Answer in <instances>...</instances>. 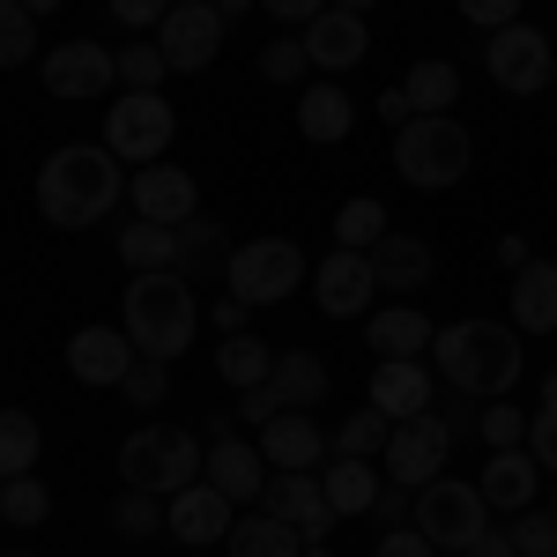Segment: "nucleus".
I'll use <instances>...</instances> for the list:
<instances>
[{"label":"nucleus","mask_w":557,"mask_h":557,"mask_svg":"<svg viewBox=\"0 0 557 557\" xmlns=\"http://www.w3.org/2000/svg\"><path fill=\"white\" fill-rule=\"evenodd\" d=\"M223 283H231V298H246V305L260 312V305L298 298L312 275H305V253L290 246V238H246V246H231Z\"/></svg>","instance_id":"6e6552de"},{"label":"nucleus","mask_w":557,"mask_h":557,"mask_svg":"<svg viewBox=\"0 0 557 557\" xmlns=\"http://www.w3.org/2000/svg\"><path fill=\"white\" fill-rule=\"evenodd\" d=\"M112 528H120L127 543L164 535V498H157V491H120V498H112Z\"/></svg>","instance_id":"4c0bfd02"},{"label":"nucleus","mask_w":557,"mask_h":557,"mask_svg":"<svg viewBox=\"0 0 557 557\" xmlns=\"http://www.w3.org/2000/svg\"><path fill=\"white\" fill-rule=\"evenodd\" d=\"M0 520H15V528H45V520H52V491L38 483V469L8 475V491H0Z\"/></svg>","instance_id":"e433bc0d"},{"label":"nucleus","mask_w":557,"mask_h":557,"mask_svg":"<svg viewBox=\"0 0 557 557\" xmlns=\"http://www.w3.org/2000/svg\"><path fill=\"white\" fill-rule=\"evenodd\" d=\"M172 15V0H112V23H127V30H149L157 38V23Z\"/></svg>","instance_id":"de8ad7c7"},{"label":"nucleus","mask_w":557,"mask_h":557,"mask_svg":"<svg viewBox=\"0 0 557 557\" xmlns=\"http://www.w3.org/2000/svg\"><path fill=\"white\" fill-rule=\"evenodd\" d=\"M513 327L520 335H557V260H528L513 275Z\"/></svg>","instance_id":"a878e982"},{"label":"nucleus","mask_w":557,"mask_h":557,"mask_svg":"<svg viewBox=\"0 0 557 557\" xmlns=\"http://www.w3.org/2000/svg\"><path fill=\"white\" fill-rule=\"evenodd\" d=\"M178 134V112L164 104V89H120L112 104H104V149L120 157V164H164V149H172Z\"/></svg>","instance_id":"423d86ee"},{"label":"nucleus","mask_w":557,"mask_h":557,"mask_svg":"<svg viewBox=\"0 0 557 557\" xmlns=\"http://www.w3.org/2000/svg\"><path fill=\"white\" fill-rule=\"evenodd\" d=\"M431 349H438V380L469 401H498L520 380V327L498 320H454L431 335Z\"/></svg>","instance_id":"f03ea898"},{"label":"nucleus","mask_w":557,"mask_h":557,"mask_svg":"<svg viewBox=\"0 0 557 557\" xmlns=\"http://www.w3.org/2000/svg\"><path fill=\"white\" fill-rule=\"evenodd\" d=\"M0 491H8V475H0Z\"/></svg>","instance_id":"0e129e2a"},{"label":"nucleus","mask_w":557,"mask_h":557,"mask_svg":"<svg viewBox=\"0 0 557 557\" xmlns=\"http://www.w3.org/2000/svg\"><path fill=\"white\" fill-rule=\"evenodd\" d=\"M231 520H238V506L215 491L209 475H194L186 491L164 498V535H172V543H194V550H201V543H223V535H231Z\"/></svg>","instance_id":"2eb2a0df"},{"label":"nucleus","mask_w":557,"mask_h":557,"mask_svg":"<svg viewBox=\"0 0 557 557\" xmlns=\"http://www.w3.org/2000/svg\"><path fill=\"white\" fill-rule=\"evenodd\" d=\"M349 127H357V97L335 83H312L298 89V134L312 141V149H335V141H349Z\"/></svg>","instance_id":"b1692460"},{"label":"nucleus","mask_w":557,"mask_h":557,"mask_svg":"<svg viewBox=\"0 0 557 557\" xmlns=\"http://www.w3.org/2000/svg\"><path fill=\"white\" fill-rule=\"evenodd\" d=\"M364 401L380 409L386 424H401V417H424L431 401H438V386H431L424 357H380V364H372V386H364Z\"/></svg>","instance_id":"dca6fc26"},{"label":"nucleus","mask_w":557,"mask_h":557,"mask_svg":"<svg viewBox=\"0 0 557 557\" xmlns=\"http://www.w3.org/2000/svg\"><path fill=\"white\" fill-rule=\"evenodd\" d=\"M260 461L275 469H327V431L312 409H283L275 424H260Z\"/></svg>","instance_id":"6ab92c4d"},{"label":"nucleus","mask_w":557,"mask_h":557,"mask_svg":"<svg viewBox=\"0 0 557 557\" xmlns=\"http://www.w3.org/2000/svg\"><path fill=\"white\" fill-rule=\"evenodd\" d=\"M469 557H520V550H513V528H498V520H491V528L469 543Z\"/></svg>","instance_id":"864d4df0"},{"label":"nucleus","mask_w":557,"mask_h":557,"mask_svg":"<svg viewBox=\"0 0 557 557\" xmlns=\"http://www.w3.org/2000/svg\"><path fill=\"white\" fill-rule=\"evenodd\" d=\"M550 513H557V506H550Z\"/></svg>","instance_id":"338daca9"},{"label":"nucleus","mask_w":557,"mask_h":557,"mask_svg":"<svg viewBox=\"0 0 557 557\" xmlns=\"http://www.w3.org/2000/svg\"><path fill=\"white\" fill-rule=\"evenodd\" d=\"M223 15H215V0H172V15L157 23V52H164V67L172 75H201L215 52H223Z\"/></svg>","instance_id":"f8f14e48"},{"label":"nucleus","mask_w":557,"mask_h":557,"mask_svg":"<svg viewBox=\"0 0 557 557\" xmlns=\"http://www.w3.org/2000/svg\"><path fill=\"white\" fill-rule=\"evenodd\" d=\"M246 8H253V0H215V15H223V23H231V15H246Z\"/></svg>","instance_id":"13d9d810"},{"label":"nucleus","mask_w":557,"mask_h":557,"mask_svg":"<svg viewBox=\"0 0 557 557\" xmlns=\"http://www.w3.org/2000/svg\"><path fill=\"white\" fill-rule=\"evenodd\" d=\"M260 513L290 520L305 543H327V535L343 528V513L327 506V491H320V475H312V469H275V475H268V491H260Z\"/></svg>","instance_id":"ddd939ff"},{"label":"nucleus","mask_w":557,"mask_h":557,"mask_svg":"<svg viewBox=\"0 0 557 557\" xmlns=\"http://www.w3.org/2000/svg\"><path fill=\"white\" fill-rule=\"evenodd\" d=\"M298 557H335V550H327V543H305V550Z\"/></svg>","instance_id":"680f3d73"},{"label":"nucleus","mask_w":557,"mask_h":557,"mask_svg":"<svg viewBox=\"0 0 557 557\" xmlns=\"http://www.w3.org/2000/svg\"><path fill=\"white\" fill-rule=\"evenodd\" d=\"M38 52V15L23 0H0V67H23Z\"/></svg>","instance_id":"ea45409f"},{"label":"nucleus","mask_w":557,"mask_h":557,"mask_svg":"<svg viewBox=\"0 0 557 557\" xmlns=\"http://www.w3.org/2000/svg\"><path fill=\"white\" fill-rule=\"evenodd\" d=\"M335 8H343V15H372L380 0H335Z\"/></svg>","instance_id":"bf43d9fd"},{"label":"nucleus","mask_w":557,"mask_h":557,"mask_svg":"<svg viewBox=\"0 0 557 557\" xmlns=\"http://www.w3.org/2000/svg\"><path fill=\"white\" fill-rule=\"evenodd\" d=\"M380 120H386L394 134H401L409 120H417V104H409V89H386V97H380Z\"/></svg>","instance_id":"6e6d98bb"},{"label":"nucleus","mask_w":557,"mask_h":557,"mask_svg":"<svg viewBox=\"0 0 557 557\" xmlns=\"http://www.w3.org/2000/svg\"><path fill=\"white\" fill-rule=\"evenodd\" d=\"M172 394V364H157V357H134V372L120 380V401H134V409H157Z\"/></svg>","instance_id":"79ce46f5"},{"label":"nucleus","mask_w":557,"mask_h":557,"mask_svg":"<svg viewBox=\"0 0 557 557\" xmlns=\"http://www.w3.org/2000/svg\"><path fill=\"white\" fill-rule=\"evenodd\" d=\"M372 557H438V550H431V535H424V528L409 520V528H380Z\"/></svg>","instance_id":"49530a36"},{"label":"nucleus","mask_w":557,"mask_h":557,"mask_svg":"<svg viewBox=\"0 0 557 557\" xmlns=\"http://www.w3.org/2000/svg\"><path fill=\"white\" fill-rule=\"evenodd\" d=\"M431 335H438V327H431L417 305H386V312H372V327H364L372 357H424Z\"/></svg>","instance_id":"bb28decb"},{"label":"nucleus","mask_w":557,"mask_h":557,"mask_svg":"<svg viewBox=\"0 0 557 557\" xmlns=\"http://www.w3.org/2000/svg\"><path fill=\"white\" fill-rule=\"evenodd\" d=\"M446 454H454V431L446 417H401V424L386 431V483H409V491H424L431 475H446Z\"/></svg>","instance_id":"9b49d317"},{"label":"nucleus","mask_w":557,"mask_h":557,"mask_svg":"<svg viewBox=\"0 0 557 557\" xmlns=\"http://www.w3.org/2000/svg\"><path fill=\"white\" fill-rule=\"evenodd\" d=\"M298 38H305V60H312V67H327V75H349V67L364 60V15L320 8V15L305 23Z\"/></svg>","instance_id":"aec40b11"},{"label":"nucleus","mask_w":557,"mask_h":557,"mask_svg":"<svg viewBox=\"0 0 557 557\" xmlns=\"http://www.w3.org/2000/svg\"><path fill=\"white\" fill-rule=\"evenodd\" d=\"M528 260H535V253H528V238H498V268H513V275H520Z\"/></svg>","instance_id":"4d7b16f0"},{"label":"nucleus","mask_w":557,"mask_h":557,"mask_svg":"<svg viewBox=\"0 0 557 557\" xmlns=\"http://www.w3.org/2000/svg\"><path fill=\"white\" fill-rule=\"evenodd\" d=\"M409 506H417V491H409V483H386L380 498H372V513H380L386 528H409Z\"/></svg>","instance_id":"3c124183"},{"label":"nucleus","mask_w":557,"mask_h":557,"mask_svg":"<svg viewBox=\"0 0 557 557\" xmlns=\"http://www.w3.org/2000/svg\"><path fill=\"white\" fill-rule=\"evenodd\" d=\"M475 438H483L491 454H506V446H528V417H520L513 401L498 394V401H483V409H475Z\"/></svg>","instance_id":"58836bf2"},{"label":"nucleus","mask_w":557,"mask_h":557,"mask_svg":"<svg viewBox=\"0 0 557 557\" xmlns=\"http://www.w3.org/2000/svg\"><path fill=\"white\" fill-rule=\"evenodd\" d=\"M178 231V275L186 283H223V268H231V238H223V223H209V215H186V223H172Z\"/></svg>","instance_id":"393cba45"},{"label":"nucleus","mask_w":557,"mask_h":557,"mask_svg":"<svg viewBox=\"0 0 557 557\" xmlns=\"http://www.w3.org/2000/svg\"><path fill=\"white\" fill-rule=\"evenodd\" d=\"M134 357H141V349L127 343V327H83V335L67 343V372L83 386H112V394H120V380L134 372Z\"/></svg>","instance_id":"a211bd4d"},{"label":"nucleus","mask_w":557,"mask_h":557,"mask_svg":"<svg viewBox=\"0 0 557 557\" xmlns=\"http://www.w3.org/2000/svg\"><path fill=\"white\" fill-rule=\"evenodd\" d=\"M320 491H327V506H335L343 520H364V513H372V498H380V469H372V461H343V454H327Z\"/></svg>","instance_id":"cd10ccee"},{"label":"nucleus","mask_w":557,"mask_h":557,"mask_svg":"<svg viewBox=\"0 0 557 557\" xmlns=\"http://www.w3.org/2000/svg\"><path fill=\"white\" fill-rule=\"evenodd\" d=\"M23 8H30V15H52V8H60V0H23Z\"/></svg>","instance_id":"052dcab7"},{"label":"nucleus","mask_w":557,"mask_h":557,"mask_svg":"<svg viewBox=\"0 0 557 557\" xmlns=\"http://www.w3.org/2000/svg\"><path fill=\"white\" fill-rule=\"evenodd\" d=\"M120 260H127L134 275H149V268H172V260H178V231H172V223H149V215H134V223H120Z\"/></svg>","instance_id":"7c9ffc66"},{"label":"nucleus","mask_w":557,"mask_h":557,"mask_svg":"<svg viewBox=\"0 0 557 557\" xmlns=\"http://www.w3.org/2000/svg\"><path fill=\"white\" fill-rule=\"evenodd\" d=\"M535 483H543V469H535V454H528V446L491 454V461H483V475H475V491H483L498 513H528V506H535Z\"/></svg>","instance_id":"5701e85b"},{"label":"nucleus","mask_w":557,"mask_h":557,"mask_svg":"<svg viewBox=\"0 0 557 557\" xmlns=\"http://www.w3.org/2000/svg\"><path fill=\"white\" fill-rule=\"evenodd\" d=\"M268 372H275V349L260 343V335H223V349H215V380L231 386V394L260 386Z\"/></svg>","instance_id":"2f4dec72"},{"label":"nucleus","mask_w":557,"mask_h":557,"mask_svg":"<svg viewBox=\"0 0 557 557\" xmlns=\"http://www.w3.org/2000/svg\"><path fill=\"white\" fill-rule=\"evenodd\" d=\"M223 543H231V557H298L305 550V535L298 528H290V520H275V513H246V520H231V535H223Z\"/></svg>","instance_id":"c85d7f7f"},{"label":"nucleus","mask_w":557,"mask_h":557,"mask_svg":"<svg viewBox=\"0 0 557 557\" xmlns=\"http://www.w3.org/2000/svg\"><path fill=\"white\" fill-rule=\"evenodd\" d=\"M409 520L431 535L438 557H469V543L491 528V498L475 483H461V475H431L424 491H417V506H409Z\"/></svg>","instance_id":"0eeeda50"},{"label":"nucleus","mask_w":557,"mask_h":557,"mask_svg":"<svg viewBox=\"0 0 557 557\" xmlns=\"http://www.w3.org/2000/svg\"><path fill=\"white\" fill-rule=\"evenodd\" d=\"M120 327H127V343L141 349V357H157V364L186 357L194 327H201L194 283H186L178 268H149V275H134V283H127V305H120Z\"/></svg>","instance_id":"7ed1b4c3"},{"label":"nucleus","mask_w":557,"mask_h":557,"mask_svg":"<svg viewBox=\"0 0 557 557\" xmlns=\"http://www.w3.org/2000/svg\"><path fill=\"white\" fill-rule=\"evenodd\" d=\"M401 89H409L417 112H446V104L461 97V67H454V60H417V67L401 75Z\"/></svg>","instance_id":"c9c22d12"},{"label":"nucleus","mask_w":557,"mask_h":557,"mask_svg":"<svg viewBox=\"0 0 557 557\" xmlns=\"http://www.w3.org/2000/svg\"><path fill=\"white\" fill-rule=\"evenodd\" d=\"M38 75L60 104H97V97H112V83H120V52L97 45V38H67L38 60Z\"/></svg>","instance_id":"9d476101"},{"label":"nucleus","mask_w":557,"mask_h":557,"mask_svg":"<svg viewBox=\"0 0 557 557\" xmlns=\"http://www.w3.org/2000/svg\"><path fill=\"white\" fill-rule=\"evenodd\" d=\"M120 194H127V172H120V157L104 141H67V149H52L38 164V215L52 231L104 223L120 209Z\"/></svg>","instance_id":"f257e3e1"},{"label":"nucleus","mask_w":557,"mask_h":557,"mask_svg":"<svg viewBox=\"0 0 557 557\" xmlns=\"http://www.w3.org/2000/svg\"><path fill=\"white\" fill-rule=\"evenodd\" d=\"M201 475H209V483L223 491V498H231V506H260V491H268L260 446H246V438H215L209 461H201Z\"/></svg>","instance_id":"4be33fe9"},{"label":"nucleus","mask_w":557,"mask_h":557,"mask_svg":"<svg viewBox=\"0 0 557 557\" xmlns=\"http://www.w3.org/2000/svg\"><path fill=\"white\" fill-rule=\"evenodd\" d=\"M45 454V431L30 409H0V475H30Z\"/></svg>","instance_id":"72a5a7b5"},{"label":"nucleus","mask_w":557,"mask_h":557,"mask_svg":"<svg viewBox=\"0 0 557 557\" xmlns=\"http://www.w3.org/2000/svg\"><path fill=\"white\" fill-rule=\"evenodd\" d=\"M386 431H394V424L364 401V409H349L343 424L327 431V454H343V461H380V454H386Z\"/></svg>","instance_id":"473e14b6"},{"label":"nucleus","mask_w":557,"mask_h":557,"mask_svg":"<svg viewBox=\"0 0 557 557\" xmlns=\"http://www.w3.org/2000/svg\"><path fill=\"white\" fill-rule=\"evenodd\" d=\"M238 417H246V424H275V417H283V394H275V386L260 380V386H246V394H238Z\"/></svg>","instance_id":"8fccbe9b"},{"label":"nucleus","mask_w":557,"mask_h":557,"mask_svg":"<svg viewBox=\"0 0 557 557\" xmlns=\"http://www.w3.org/2000/svg\"><path fill=\"white\" fill-rule=\"evenodd\" d=\"M372 275H380V290H401V298H417L431 275H438V253H431L417 231H386L380 246H372Z\"/></svg>","instance_id":"412c9836"},{"label":"nucleus","mask_w":557,"mask_h":557,"mask_svg":"<svg viewBox=\"0 0 557 557\" xmlns=\"http://www.w3.org/2000/svg\"><path fill=\"white\" fill-rule=\"evenodd\" d=\"M312 298H320V312H327V320H364V312H372V298H380L372 253L335 246V253L320 260V275H312Z\"/></svg>","instance_id":"4468645a"},{"label":"nucleus","mask_w":557,"mask_h":557,"mask_svg":"<svg viewBox=\"0 0 557 557\" xmlns=\"http://www.w3.org/2000/svg\"><path fill=\"white\" fill-rule=\"evenodd\" d=\"M268 386L283 394V409H312V401H327V364H320L312 349H275Z\"/></svg>","instance_id":"c756f323"},{"label":"nucleus","mask_w":557,"mask_h":557,"mask_svg":"<svg viewBox=\"0 0 557 557\" xmlns=\"http://www.w3.org/2000/svg\"><path fill=\"white\" fill-rule=\"evenodd\" d=\"M246 312H253V305H246V298H231V290H223V298H215V312H209V320H215V327H223V335H246Z\"/></svg>","instance_id":"5fc2aeb1"},{"label":"nucleus","mask_w":557,"mask_h":557,"mask_svg":"<svg viewBox=\"0 0 557 557\" xmlns=\"http://www.w3.org/2000/svg\"><path fill=\"white\" fill-rule=\"evenodd\" d=\"M513 550L520 557H557V513H535V506H528V513L513 520Z\"/></svg>","instance_id":"c03bdc74"},{"label":"nucleus","mask_w":557,"mask_h":557,"mask_svg":"<svg viewBox=\"0 0 557 557\" xmlns=\"http://www.w3.org/2000/svg\"><path fill=\"white\" fill-rule=\"evenodd\" d=\"M550 60H557V38H543L535 23H506L483 45V67H491V83L506 97H543L550 89Z\"/></svg>","instance_id":"1a4fd4ad"},{"label":"nucleus","mask_w":557,"mask_h":557,"mask_svg":"<svg viewBox=\"0 0 557 557\" xmlns=\"http://www.w3.org/2000/svg\"><path fill=\"white\" fill-rule=\"evenodd\" d=\"M305 38H268L260 45V83H275V89H298L305 83Z\"/></svg>","instance_id":"a19ab883"},{"label":"nucleus","mask_w":557,"mask_h":557,"mask_svg":"<svg viewBox=\"0 0 557 557\" xmlns=\"http://www.w3.org/2000/svg\"><path fill=\"white\" fill-rule=\"evenodd\" d=\"M260 8H268V15H275V23H312V15H320V8H335V0H260Z\"/></svg>","instance_id":"603ef678"},{"label":"nucleus","mask_w":557,"mask_h":557,"mask_svg":"<svg viewBox=\"0 0 557 557\" xmlns=\"http://www.w3.org/2000/svg\"><path fill=\"white\" fill-rule=\"evenodd\" d=\"M201 438L186 424H141L127 431V446H120V475H127V491H157V498H172L186 491L194 475H201Z\"/></svg>","instance_id":"39448f33"},{"label":"nucleus","mask_w":557,"mask_h":557,"mask_svg":"<svg viewBox=\"0 0 557 557\" xmlns=\"http://www.w3.org/2000/svg\"><path fill=\"white\" fill-rule=\"evenodd\" d=\"M164 52L157 45H120V89H164Z\"/></svg>","instance_id":"37998d69"},{"label":"nucleus","mask_w":557,"mask_h":557,"mask_svg":"<svg viewBox=\"0 0 557 557\" xmlns=\"http://www.w3.org/2000/svg\"><path fill=\"white\" fill-rule=\"evenodd\" d=\"M528 454H535V469L557 475V401H543V409L528 417Z\"/></svg>","instance_id":"a18cd8bd"},{"label":"nucleus","mask_w":557,"mask_h":557,"mask_svg":"<svg viewBox=\"0 0 557 557\" xmlns=\"http://www.w3.org/2000/svg\"><path fill=\"white\" fill-rule=\"evenodd\" d=\"M15 557H30V550H15Z\"/></svg>","instance_id":"69168bd1"},{"label":"nucleus","mask_w":557,"mask_h":557,"mask_svg":"<svg viewBox=\"0 0 557 557\" xmlns=\"http://www.w3.org/2000/svg\"><path fill=\"white\" fill-rule=\"evenodd\" d=\"M127 201L149 223H186V215H201V186H194V172H178V164H141L127 178Z\"/></svg>","instance_id":"f3484780"},{"label":"nucleus","mask_w":557,"mask_h":557,"mask_svg":"<svg viewBox=\"0 0 557 557\" xmlns=\"http://www.w3.org/2000/svg\"><path fill=\"white\" fill-rule=\"evenodd\" d=\"M386 231H394V215H386L372 194H357V201H343V209H335V246H349V253H372Z\"/></svg>","instance_id":"f704fd0d"},{"label":"nucleus","mask_w":557,"mask_h":557,"mask_svg":"<svg viewBox=\"0 0 557 557\" xmlns=\"http://www.w3.org/2000/svg\"><path fill=\"white\" fill-rule=\"evenodd\" d=\"M543 401H557V372H550V380H543Z\"/></svg>","instance_id":"e2e57ef3"},{"label":"nucleus","mask_w":557,"mask_h":557,"mask_svg":"<svg viewBox=\"0 0 557 557\" xmlns=\"http://www.w3.org/2000/svg\"><path fill=\"white\" fill-rule=\"evenodd\" d=\"M461 15H469L475 30H506V23H520V0H454Z\"/></svg>","instance_id":"09e8293b"},{"label":"nucleus","mask_w":557,"mask_h":557,"mask_svg":"<svg viewBox=\"0 0 557 557\" xmlns=\"http://www.w3.org/2000/svg\"><path fill=\"white\" fill-rule=\"evenodd\" d=\"M469 157H475V141H469V127H461L454 112H417L409 127L394 134V172L409 178L417 194L461 186V178H469Z\"/></svg>","instance_id":"20e7f679"}]
</instances>
